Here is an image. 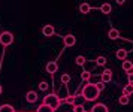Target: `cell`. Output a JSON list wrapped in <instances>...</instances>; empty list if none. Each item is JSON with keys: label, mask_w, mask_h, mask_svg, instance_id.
I'll return each instance as SVG.
<instances>
[{"label": "cell", "mask_w": 133, "mask_h": 112, "mask_svg": "<svg viewBox=\"0 0 133 112\" xmlns=\"http://www.w3.org/2000/svg\"><path fill=\"white\" fill-rule=\"evenodd\" d=\"M69 81H70V75H69V73H63V75H61V82L67 84Z\"/></svg>", "instance_id": "21"}, {"label": "cell", "mask_w": 133, "mask_h": 112, "mask_svg": "<svg viewBox=\"0 0 133 112\" xmlns=\"http://www.w3.org/2000/svg\"><path fill=\"white\" fill-rule=\"evenodd\" d=\"M66 102H67V103H75V99H73V97H67Z\"/></svg>", "instance_id": "27"}, {"label": "cell", "mask_w": 133, "mask_h": 112, "mask_svg": "<svg viewBox=\"0 0 133 112\" xmlns=\"http://www.w3.org/2000/svg\"><path fill=\"white\" fill-rule=\"evenodd\" d=\"M43 105H46V106H49L52 111H55L57 108L60 106V97L55 94H48L43 97Z\"/></svg>", "instance_id": "2"}, {"label": "cell", "mask_w": 133, "mask_h": 112, "mask_svg": "<svg viewBox=\"0 0 133 112\" xmlns=\"http://www.w3.org/2000/svg\"><path fill=\"white\" fill-rule=\"evenodd\" d=\"M36 112H54V111H52L49 106H46V105H43V103H42V105L36 109Z\"/></svg>", "instance_id": "15"}, {"label": "cell", "mask_w": 133, "mask_h": 112, "mask_svg": "<svg viewBox=\"0 0 133 112\" xmlns=\"http://www.w3.org/2000/svg\"><path fill=\"white\" fill-rule=\"evenodd\" d=\"M39 88L43 90V91H45V90H48V84H46V82H41V84H39Z\"/></svg>", "instance_id": "25"}, {"label": "cell", "mask_w": 133, "mask_h": 112, "mask_svg": "<svg viewBox=\"0 0 133 112\" xmlns=\"http://www.w3.org/2000/svg\"><path fill=\"white\" fill-rule=\"evenodd\" d=\"M42 33L43 36H46V37H51V36H54L55 30H54V25H51V24H46L45 27L42 29Z\"/></svg>", "instance_id": "6"}, {"label": "cell", "mask_w": 133, "mask_h": 112, "mask_svg": "<svg viewBox=\"0 0 133 112\" xmlns=\"http://www.w3.org/2000/svg\"><path fill=\"white\" fill-rule=\"evenodd\" d=\"M100 12H102V14H105V15H108V14H111V12H112V6L109 5V3H103V5L100 6Z\"/></svg>", "instance_id": "11"}, {"label": "cell", "mask_w": 133, "mask_h": 112, "mask_svg": "<svg viewBox=\"0 0 133 112\" xmlns=\"http://www.w3.org/2000/svg\"><path fill=\"white\" fill-rule=\"evenodd\" d=\"M91 112H109L106 105H103V103H97L94 106L91 108Z\"/></svg>", "instance_id": "7"}, {"label": "cell", "mask_w": 133, "mask_h": 112, "mask_svg": "<svg viewBox=\"0 0 133 112\" xmlns=\"http://www.w3.org/2000/svg\"><path fill=\"white\" fill-rule=\"evenodd\" d=\"M127 79H129V84H130V85H133V70L129 72V76H127Z\"/></svg>", "instance_id": "24"}, {"label": "cell", "mask_w": 133, "mask_h": 112, "mask_svg": "<svg viewBox=\"0 0 133 112\" xmlns=\"http://www.w3.org/2000/svg\"><path fill=\"white\" fill-rule=\"evenodd\" d=\"M100 78H102V82H103V84L111 82V81H112V72L109 70V69H105V70L102 72Z\"/></svg>", "instance_id": "5"}, {"label": "cell", "mask_w": 133, "mask_h": 112, "mask_svg": "<svg viewBox=\"0 0 133 112\" xmlns=\"http://www.w3.org/2000/svg\"><path fill=\"white\" fill-rule=\"evenodd\" d=\"M2 93H3V88H2V85H0V94H2Z\"/></svg>", "instance_id": "28"}, {"label": "cell", "mask_w": 133, "mask_h": 112, "mask_svg": "<svg viewBox=\"0 0 133 112\" xmlns=\"http://www.w3.org/2000/svg\"><path fill=\"white\" fill-rule=\"evenodd\" d=\"M99 90H97L96 84H87L84 88H82V97H84L85 100L88 102H94L99 97Z\"/></svg>", "instance_id": "1"}, {"label": "cell", "mask_w": 133, "mask_h": 112, "mask_svg": "<svg viewBox=\"0 0 133 112\" xmlns=\"http://www.w3.org/2000/svg\"><path fill=\"white\" fill-rule=\"evenodd\" d=\"M117 58L124 61V60L127 58V51L126 49H118V51H117Z\"/></svg>", "instance_id": "14"}, {"label": "cell", "mask_w": 133, "mask_h": 112, "mask_svg": "<svg viewBox=\"0 0 133 112\" xmlns=\"http://www.w3.org/2000/svg\"><path fill=\"white\" fill-rule=\"evenodd\" d=\"M0 112H15V109L11 105H2L0 106Z\"/></svg>", "instance_id": "16"}, {"label": "cell", "mask_w": 133, "mask_h": 112, "mask_svg": "<svg viewBox=\"0 0 133 112\" xmlns=\"http://www.w3.org/2000/svg\"><path fill=\"white\" fill-rule=\"evenodd\" d=\"M108 37L111 39V41H117V39L120 37V31H118L117 29H111L108 31Z\"/></svg>", "instance_id": "10"}, {"label": "cell", "mask_w": 133, "mask_h": 112, "mask_svg": "<svg viewBox=\"0 0 133 112\" xmlns=\"http://www.w3.org/2000/svg\"><path fill=\"white\" fill-rule=\"evenodd\" d=\"M73 111H75V112H85V111H84V108H82V105H76Z\"/></svg>", "instance_id": "23"}, {"label": "cell", "mask_w": 133, "mask_h": 112, "mask_svg": "<svg viewBox=\"0 0 133 112\" xmlns=\"http://www.w3.org/2000/svg\"><path fill=\"white\" fill-rule=\"evenodd\" d=\"M123 91H124V96H130V94L133 93V85L127 84L126 87H124V90H123Z\"/></svg>", "instance_id": "17"}, {"label": "cell", "mask_w": 133, "mask_h": 112, "mask_svg": "<svg viewBox=\"0 0 133 112\" xmlns=\"http://www.w3.org/2000/svg\"><path fill=\"white\" fill-rule=\"evenodd\" d=\"M81 78H82L84 81H85V79H88V78H90V72H88V70H84L82 73H81Z\"/></svg>", "instance_id": "22"}, {"label": "cell", "mask_w": 133, "mask_h": 112, "mask_svg": "<svg viewBox=\"0 0 133 112\" xmlns=\"http://www.w3.org/2000/svg\"><path fill=\"white\" fill-rule=\"evenodd\" d=\"M118 103H120V105H127V103H129V96H121L120 99H118Z\"/></svg>", "instance_id": "19"}, {"label": "cell", "mask_w": 133, "mask_h": 112, "mask_svg": "<svg viewBox=\"0 0 133 112\" xmlns=\"http://www.w3.org/2000/svg\"><path fill=\"white\" fill-rule=\"evenodd\" d=\"M25 99H27L29 103H36L37 102V94L35 93V91H29V93L25 94Z\"/></svg>", "instance_id": "8"}, {"label": "cell", "mask_w": 133, "mask_h": 112, "mask_svg": "<svg viewBox=\"0 0 133 112\" xmlns=\"http://www.w3.org/2000/svg\"><path fill=\"white\" fill-rule=\"evenodd\" d=\"M57 69H58V64H57L55 61H49L48 64H46V72H48V73H55Z\"/></svg>", "instance_id": "9"}, {"label": "cell", "mask_w": 133, "mask_h": 112, "mask_svg": "<svg viewBox=\"0 0 133 112\" xmlns=\"http://www.w3.org/2000/svg\"><path fill=\"white\" fill-rule=\"evenodd\" d=\"M63 42H64V47H75L76 43V37L73 35H66L63 37Z\"/></svg>", "instance_id": "4"}, {"label": "cell", "mask_w": 133, "mask_h": 112, "mask_svg": "<svg viewBox=\"0 0 133 112\" xmlns=\"http://www.w3.org/2000/svg\"><path fill=\"white\" fill-rule=\"evenodd\" d=\"M91 11V6L88 3H82V5H79V12L81 14H88Z\"/></svg>", "instance_id": "13"}, {"label": "cell", "mask_w": 133, "mask_h": 112, "mask_svg": "<svg viewBox=\"0 0 133 112\" xmlns=\"http://www.w3.org/2000/svg\"><path fill=\"white\" fill-rule=\"evenodd\" d=\"M85 61H87V60H85L84 55H78V57H76V64L78 66H84Z\"/></svg>", "instance_id": "18"}, {"label": "cell", "mask_w": 133, "mask_h": 112, "mask_svg": "<svg viewBox=\"0 0 133 112\" xmlns=\"http://www.w3.org/2000/svg\"><path fill=\"white\" fill-rule=\"evenodd\" d=\"M96 87H97V90H99V93H100V91L105 88V84H103V82H99V84H96Z\"/></svg>", "instance_id": "26"}, {"label": "cell", "mask_w": 133, "mask_h": 112, "mask_svg": "<svg viewBox=\"0 0 133 112\" xmlns=\"http://www.w3.org/2000/svg\"><path fill=\"white\" fill-rule=\"evenodd\" d=\"M123 70L132 72V70H133V63H132V61H129V60H124V61H123Z\"/></svg>", "instance_id": "12"}, {"label": "cell", "mask_w": 133, "mask_h": 112, "mask_svg": "<svg viewBox=\"0 0 133 112\" xmlns=\"http://www.w3.org/2000/svg\"><path fill=\"white\" fill-rule=\"evenodd\" d=\"M12 42H14V35L11 31H3V33L0 35V43H2L3 47L12 45Z\"/></svg>", "instance_id": "3"}, {"label": "cell", "mask_w": 133, "mask_h": 112, "mask_svg": "<svg viewBox=\"0 0 133 112\" xmlns=\"http://www.w3.org/2000/svg\"><path fill=\"white\" fill-rule=\"evenodd\" d=\"M96 63H97L99 66H105V64H106V58H105L103 55H100V57H97Z\"/></svg>", "instance_id": "20"}]
</instances>
